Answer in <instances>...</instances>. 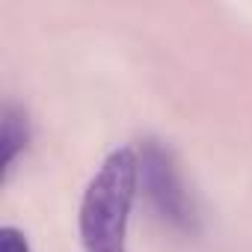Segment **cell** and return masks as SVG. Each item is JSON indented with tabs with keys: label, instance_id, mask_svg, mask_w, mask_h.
<instances>
[{
	"label": "cell",
	"instance_id": "cell-2",
	"mask_svg": "<svg viewBox=\"0 0 252 252\" xmlns=\"http://www.w3.org/2000/svg\"><path fill=\"white\" fill-rule=\"evenodd\" d=\"M137 152H140V190L152 214L166 228L178 234H193L199 228V214L172 149L163 146L160 140H146Z\"/></svg>",
	"mask_w": 252,
	"mask_h": 252
},
{
	"label": "cell",
	"instance_id": "cell-1",
	"mask_svg": "<svg viewBox=\"0 0 252 252\" xmlns=\"http://www.w3.org/2000/svg\"><path fill=\"white\" fill-rule=\"evenodd\" d=\"M140 196V152L116 146L83 187L77 237L83 252H128V231Z\"/></svg>",
	"mask_w": 252,
	"mask_h": 252
},
{
	"label": "cell",
	"instance_id": "cell-3",
	"mask_svg": "<svg viewBox=\"0 0 252 252\" xmlns=\"http://www.w3.org/2000/svg\"><path fill=\"white\" fill-rule=\"evenodd\" d=\"M30 146V119L21 107L6 104L3 119H0V166H3V181L12 178V169L18 158Z\"/></svg>",
	"mask_w": 252,
	"mask_h": 252
},
{
	"label": "cell",
	"instance_id": "cell-4",
	"mask_svg": "<svg viewBox=\"0 0 252 252\" xmlns=\"http://www.w3.org/2000/svg\"><path fill=\"white\" fill-rule=\"evenodd\" d=\"M0 252H33L30 237L18 225H3L0 228Z\"/></svg>",
	"mask_w": 252,
	"mask_h": 252
}]
</instances>
